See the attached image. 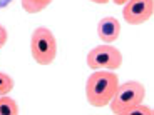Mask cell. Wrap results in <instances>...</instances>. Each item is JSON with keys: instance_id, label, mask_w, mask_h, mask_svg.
<instances>
[{"instance_id": "6da1fadb", "label": "cell", "mask_w": 154, "mask_h": 115, "mask_svg": "<svg viewBox=\"0 0 154 115\" xmlns=\"http://www.w3.org/2000/svg\"><path fill=\"white\" fill-rule=\"evenodd\" d=\"M119 85L114 70H96L85 82V99L92 107H106L112 100Z\"/></svg>"}, {"instance_id": "8992f818", "label": "cell", "mask_w": 154, "mask_h": 115, "mask_svg": "<svg viewBox=\"0 0 154 115\" xmlns=\"http://www.w3.org/2000/svg\"><path fill=\"white\" fill-rule=\"evenodd\" d=\"M121 34V23L116 17H104L97 23V35L102 42L112 43L119 38Z\"/></svg>"}, {"instance_id": "4fadbf2b", "label": "cell", "mask_w": 154, "mask_h": 115, "mask_svg": "<svg viewBox=\"0 0 154 115\" xmlns=\"http://www.w3.org/2000/svg\"><path fill=\"white\" fill-rule=\"evenodd\" d=\"M112 2H114L116 5H124L127 2V0H112Z\"/></svg>"}, {"instance_id": "9c48e42d", "label": "cell", "mask_w": 154, "mask_h": 115, "mask_svg": "<svg viewBox=\"0 0 154 115\" xmlns=\"http://www.w3.org/2000/svg\"><path fill=\"white\" fill-rule=\"evenodd\" d=\"M12 88H14V78L8 73L0 72V95H8Z\"/></svg>"}, {"instance_id": "52a82bcc", "label": "cell", "mask_w": 154, "mask_h": 115, "mask_svg": "<svg viewBox=\"0 0 154 115\" xmlns=\"http://www.w3.org/2000/svg\"><path fill=\"white\" fill-rule=\"evenodd\" d=\"M54 0H20L22 8L27 13H38V12L45 10V7H49Z\"/></svg>"}, {"instance_id": "7c38bea8", "label": "cell", "mask_w": 154, "mask_h": 115, "mask_svg": "<svg viewBox=\"0 0 154 115\" xmlns=\"http://www.w3.org/2000/svg\"><path fill=\"white\" fill-rule=\"evenodd\" d=\"M91 2H94V4H99V5H102V4H107L109 0H91Z\"/></svg>"}, {"instance_id": "7a4b0ae2", "label": "cell", "mask_w": 154, "mask_h": 115, "mask_svg": "<svg viewBox=\"0 0 154 115\" xmlns=\"http://www.w3.org/2000/svg\"><path fill=\"white\" fill-rule=\"evenodd\" d=\"M144 97H146L144 85L139 84L137 80H129L117 85V90H116L112 100L109 102V105H111L112 114L124 115L131 107L144 102Z\"/></svg>"}, {"instance_id": "277c9868", "label": "cell", "mask_w": 154, "mask_h": 115, "mask_svg": "<svg viewBox=\"0 0 154 115\" xmlns=\"http://www.w3.org/2000/svg\"><path fill=\"white\" fill-rule=\"evenodd\" d=\"M87 65L92 70H117L122 65V54L111 43L97 45L89 50Z\"/></svg>"}, {"instance_id": "3957f363", "label": "cell", "mask_w": 154, "mask_h": 115, "mask_svg": "<svg viewBox=\"0 0 154 115\" xmlns=\"http://www.w3.org/2000/svg\"><path fill=\"white\" fill-rule=\"evenodd\" d=\"M30 54L38 65H50L57 57V40L47 27H37L30 37Z\"/></svg>"}, {"instance_id": "ba28073f", "label": "cell", "mask_w": 154, "mask_h": 115, "mask_svg": "<svg viewBox=\"0 0 154 115\" xmlns=\"http://www.w3.org/2000/svg\"><path fill=\"white\" fill-rule=\"evenodd\" d=\"M19 114V105L12 97L0 95V115H17Z\"/></svg>"}, {"instance_id": "30bf717a", "label": "cell", "mask_w": 154, "mask_h": 115, "mask_svg": "<svg viewBox=\"0 0 154 115\" xmlns=\"http://www.w3.org/2000/svg\"><path fill=\"white\" fill-rule=\"evenodd\" d=\"M151 114H152V108L147 107V105H144L143 102H141V104L131 107L124 115H151Z\"/></svg>"}, {"instance_id": "5b68a950", "label": "cell", "mask_w": 154, "mask_h": 115, "mask_svg": "<svg viewBox=\"0 0 154 115\" xmlns=\"http://www.w3.org/2000/svg\"><path fill=\"white\" fill-rule=\"evenodd\" d=\"M154 13V0H127L124 4L122 17L129 25H141Z\"/></svg>"}, {"instance_id": "8fae6325", "label": "cell", "mask_w": 154, "mask_h": 115, "mask_svg": "<svg viewBox=\"0 0 154 115\" xmlns=\"http://www.w3.org/2000/svg\"><path fill=\"white\" fill-rule=\"evenodd\" d=\"M7 37H8V34H7V30H5V27H4V25H0V49L5 45Z\"/></svg>"}]
</instances>
